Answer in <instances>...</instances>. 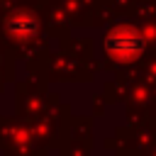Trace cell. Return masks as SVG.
Listing matches in <instances>:
<instances>
[{"label": "cell", "instance_id": "1", "mask_svg": "<svg viewBox=\"0 0 156 156\" xmlns=\"http://www.w3.org/2000/svg\"><path fill=\"white\" fill-rule=\"evenodd\" d=\"M105 49H107L112 56H117V58H122V61H129V58H134V56L141 54L144 41H141V37H139L134 29L119 27V29H115V32L105 39Z\"/></svg>", "mask_w": 156, "mask_h": 156}]
</instances>
